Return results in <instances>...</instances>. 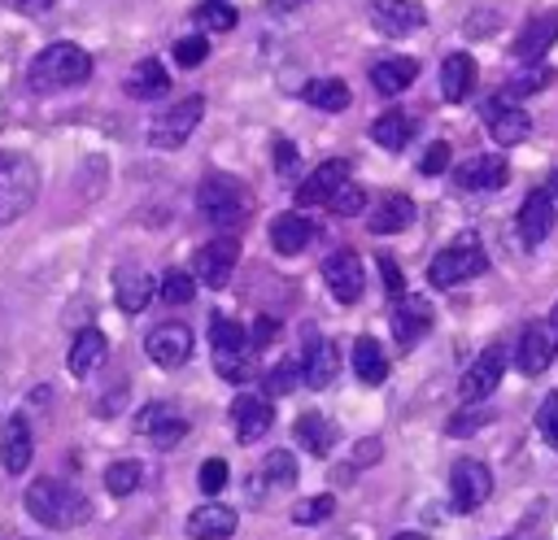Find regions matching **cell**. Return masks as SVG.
I'll return each instance as SVG.
<instances>
[{"instance_id": "18", "label": "cell", "mask_w": 558, "mask_h": 540, "mask_svg": "<svg viewBox=\"0 0 558 540\" xmlns=\"http://www.w3.org/2000/svg\"><path fill=\"white\" fill-rule=\"evenodd\" d=\"M554 39H558V13H541V17H527L523 22V30L514 35L510 52H514V61L532 65V61H541L554 48Z\"/></svg>"}, {"instance_id": "23", "label": "cell", "mask_w": 558, "mask_h": 540, "mask_svg": "<svg viewBox=\"0 0 558 540\" xmlns=\"http://www.w3.org/2000/svg\"><path fill=\"white\" fill-rule=\"evenodd\" d=\"M235 510L231 505H218V501H205L187 514V536L192 540H227L235 531Z\"/></svg>"}, {"instance_id": "37", "label": "cell", "mask_w": 558, "mask_h": 540, "mask_svg": "<svg viewBox=\"0 0 558 540\" xmlns=\"http://www.w3.org/2000/svg\"><path fill=\"white\" fill-rule=\"evenodd\" d=\"M558 74H554V65H545V61H532V65H523L514 78H506V91H501V100H523V96H536V91H545L549 83H554Z\"/></svg>"}, {"instance_id": "32", "label": "cell", "mask_w": 558, "mask_h": 540, "mask_svg": "<svg viewBox=\"0 0 558 540\" xmlns=\"http://www.w3.org/2000/svg\"><path fill=\"white\" fill-rule=\"evenodd\" d=\"M105 353H109V344H105V335L96 331V327H87V331H78L74 335V344H70V375H92V370H100L105 366Z\"/></svg>"}, {"instance_id": "7", "label": "cell", "mask_w": 558, "mask_h": 540, "mask_svg": "<svg viewBox=\"0 0 558 540\" xmlns=\"http://www.w3.org/2000/svg\"><path fill=\"white\" fill-rule=\"evenodd\" d=\"M201 118H205V100H201V96H183V100H174L161 118H153V126H148V144L161 148V152L183 148V144L192 139V131L201 126Z\"/></svg>"}, {"instance_id": "55", "label": "cell", "mask_w": 558, "mask_h": 540, "mask_svg": "<svg viewBox=\"0 0 558 540\" xmlns=\"http://www.w3.org/2000/svg\"><path fill=\"white\" fill-rule=\"evenodd\" d=\"M296 4H305V0H270L275 13H288V9H296Z\"/></svg>"}, {"instance_id": "27", "label": "cell", "mask_w": 558, "mask_h": 540, "mask_svg": "<svg viewBox=\"0 0 558 540\" xmlns=\"http://www.w3.org/2000/svg\"><path fill=\"white\" fill-rule=\"evenodd\" d=\"M336 370H340L336 344H331V340H310V348H305V357H301V379H305V388H314V392L331 388Z\"/></svg>"}, {"instance_id": "25", "label": "cell", "mask_w": 558, "mask_h": 540, "mask_svg": "<svg viewBox=\"0 0 558 540\" xmlns=\"http://www.w3.org/2000/svg\"><path fill=\"white\" fill-rule=\"evenodd\" d=\"M140 431H144L157 449H174V444L187 435V418L174 414L170 405H148V409L140 414Z\"/></svg>"}, {"instance_id": "29", "label": "cell", "mask_w": 558, "mask_h": 540, "mask_svg": "<svg viewBox=\"0 0 558 540\" xmlns=\"http://www.w3.org/2000/svg\"><path fill=\"white\" fill-rule=\"evenodd\" d=\"M31 457H35V440H31L26 418H9L4 422V435H0V462H4V470L9 475H22L31 466Z\"/></svg>"}, {"instance_id": "33", "label": "cell", "mask_w": 558, "mask_h": 540, "mask_svg": "<svg viewBox=\"0 0 558 540\" xmlns=\"http://www.w3.org/2000/svg\"><path fill=\"white\" fill-rule=\"evenodd\" d=\"M427 327H432V318H427V305H418V300L401 296V309H397V318H392V340H397V348H410V344H418V340L427 335Z\"/></svg>"}, {"instance_id": "44", "label": "cell", "mask_w": 558, "mask_h": 540, "mask_svg": "<svg viewBox=\"0 0 558 540\" xmlns=\"http://www.w3.org/2000/svg\"><path fill=\"white\" fill-rule=\"evenodd\" d=\"M331 510H336V496L318 492V496H310V501H296V510H292V523L310 527V523H323V518H331Z\"/></svg>"}, {"instance_id": "1", "label": "cell", "mask_w": 558, "mask_h": 540, "mask_svg": "<svg viewBox=\"0 0 558 540\" xmlns=\"http://www.w3.org/2000/svg\"><path fill=\"white\" fill-rule=\"evenodd\" d=\"M26 514L39 523V527H52V531H65V527H78L87 523V501L78 488H70L65 479H52V475H39L26 483Z\"/></svg>"}, {"instance_id": "4", "label": "cell", "mask_w": 558, "mask_h": 540, "mask_svg": "<svg viewBox=\"0 0 558 540\" xmlns=\"http://www.w3.org/2000/svg\"><path fill=\"white\" fill-rule=\"evenodd\" d=\"M484 270H488L484 244H480L475 235H458L449 248H440V253L432 257V266H427V287H432V292H449V287H458V283H466V279H475V274H484Z\"/></svg>"}, {"instance_id": "12", "label": "cell", "mask_w": 558, "mask_h": 540, "mask_svg": "<svg viewBox=\"0 0 558 540\" xmlns=\"http://www.w3.org/2000/svg\"><path fill=\"white\" fill-rule=\"evenodd\" d=\"M554 357H558V327L554 322H527L523 335H519V353H514L519 370L541 375V370L554 366Z\"/></svg>"}, {"instance_id": "24", "label": "cell", "mask_w": 558, "mask_h": 540, "mask_svg": "<svg viewBox=\"0 0 558 540\" xmlns=\"http://www.w3.org/2000/svg\"><path fill=\"white\" fill-rule=\"evenodd\" d=\"M414 222V200L405 196V192H388L371 213H366V231H375V235H397V231H405Z\"/></svg>"}, {"instance_id": "58", "label": "cell", "mask_w": 558, "mask_h": 540, "mask_svg": "<svg viewBox=\"0 0 558 540\" xmlns=\"http://www.w3.org/2000/svg\"><path fill=\"white\" fill-rule=\"evenodd\" d=\"M506 540H510V536H506Z\"/></svg>"}, {"instance_id": "39", "label": "cell", "mask_w": 558, "mask_h": 540, "mask_svg": "<svg viewBox=\"0 0 558 540\" xmlns=\"http://www.w3.org/2000/svg\"><path fill=\"white\" fill-rule=\"evenodd\" d=\"M140 462L135 457H122V462H109L105 466V492L109 496H131L135 488H140Z\"/></svg>"}, {"instance_id": "6", "label": "cell", "mask_w": 558, "mask_h": 540, "mask_svg": "<svg viewBox=\"0 0 558 540\" xmlns=\"http://www.w3.org/2000/svg\"><path fill=\"white\" fill-rule=\"evenodd\" d=\"M209 340H214V366H218V375H227V379H248V375H257V366H248V361H253V344H248V331H244L240 322L214 314Z\"/></svg>"}, {"instance_id": "28", "label": "cell", "mask_w": 558, "mask_h": 540, "mask_svg": "<svg viewBox=\"0 0 558 540\" xmlns=\"http://www.w3.org/2000/svg\"><path fill=\"white\" fill-rule=\"evenodd\" d=\"M122 87H126L131 100H157V96L170 91V74H166V65L157 57H144V61L131 65V74H126Z\"/></svg>"}, {"instance_id": "20", "label": "cell", "mask_w": 558, "mask_h": 540, "mask_svg": "<svg viewBox=\"0 0 558 540\" xmlns=\"http://www.w3.org/2000/svg\"><path fill=\"white\" fill-rule=\"evenodd\" d=\"M310 240H314V222H310L305 213L288 209V213L270 218V248H275L279 257H296V253H305Z\"/></svg>"}, {"instance_id": "8", "label": "cell", "mask_w": 558, "mask_h": 540, "mask_svg": "<svg viewBox=\"0 0 558 540\" xmlns=\"http://www.w3.org/2000/svg\"><path fill=\"white\" fill-rule=\"evenodd\" d=\"M235 261H240V244L231 235H218V240H209V244L196 248L192 279L205 283V287H227V279L235 274Z\"/></svg>"}, {"instance_id": "57", "label": "cell", "mask_w": 558, "mask_h": 540, "mask_svg": "<svg viewBox=\"0 0 558 540\" xmlns=\"http://www.w3.org/2000/svg\"><path fill=\"white\" fill-rule=\"evenodd\" d=\"M392 540H432V536H423V531H401V536H392Z\"/></svg>"}, {"instance_id": "52", "label": "cell", "mask_w": 558, "mask_h": 540, "mask_svg": "<svg viewBox=\"0 0 558 540\" xmlns=\"http://www.w3.org/2000/svg\"><path fill=\"white\" fill-rule=\"evenodd\" d=\"M275 335H279V322H275V318H257V322H253V331H248V344H253V348H262V344H270Z\"/></svg>"}, {"instance_id": "14", "label": "cell", "mask_w": 558, "mask_h": 540, "mask_svg": "<svg viewBox=\"0 0 558 540\" xmlns=\"http://www.w3.org/2000/svg\"><path fill=\"white\" fill-rule=\"evenodd\" d=\"M484 118H488V135H493L501 148L523 144V139H527V131H532L527 109H523V105H514V100H501V96H497V100H488Z\"/></svg>"}, {"instance_id": "16", "label": "cell", "mask_w": 558, "mask_h": 540, "mask_svg": "<svg viewBox=\"0 0 558 540\" xmlns=\"http://www.w3.org/2000/svg\"><path fill=\"white\" fill-rule=\"evenodd\" d=\"M231 414H235V440H240V444H257V440L270 431V422H275V405H270L266 392H262V396H257V392L235 396Z\"/></svg>"}, {"instance_id": "46", "label": "cell", "mask_w": 558, "mask_h": 540, "mask_svg": "<svg viewBox=\"0 0 558 540\" xmlns=\"http://www.w3.org/2000/svg\"><path fill=\"white\" fill-rule=\"evenodd\" d=\"M536 431H541L545 444L558 449V392H549V396L541 401V409H536Z\"/></svg>"}, {"instance_id": "31", "label": "cell", "mask_w": 558, "mask_h": 540, "mask_svg": "<svg viewBox=\"0 0 558 540\" xmlns=\"http://www.w3.org/2000/svg\"><path fill=\"white\" fill-rule=\"evenodd\" d=\"M414 131H418V122H414L410 113H401V109H388V113H379V118L371 122V139H375L379 148H392V152H401V148L414 139Z\"/></svg>"}, {"instance_id": "5", "label": "cell", "mask_w": 558, "mask_h": 540, "mask_svg": "<svg viewBox=\"0 0 558 540\" xmlns=\"http://www.w3.org/2000/svg\"><path fill=\"white\" fill-rule=\"evenodd\" d=\"M39 196V170L31 157L22 152H9L0 157V226L17 222Z\"/></svg>"}, {"instance_id": "45", "label": "cell", "mask_w": 558, "mask_h": 540, "mask_svg": "<svg viewBox=\"0 0 558 540\" xmlns=\"http://www.w3.org/2000/svg\"><path fill=\"white\" fill-rule=\"evenodd\" d=\"M170 52H174V61H179V65H187V70H192V65H201V61L209 57V39H205V35H179Z\"/></svg>"}, {"instance_id": "47", "label": "cell", "mask_w": 558, "mask_h": 540, "mask_svg": "<svg viewBox=\"0 0 558 540\" xmlns=\"http://www.w3.org/2000/svg\"><path fill=\"white\" fill-rule=\"evenodd\" d=\"M379 257V274H384V292L392 296V300H401V296H410L405 292V274L397 270V257L392 253H375Z\"/></svg>"}, {"instance_id": "19", "label": "cell", "mask_w": 558, "mask_h": 540, "mask_svg": "<svg viewBox=\"0 0 558 540\" xmlns=\"http://www.w3.org/2000/svg\"><path fill=\"white\" fill-rule=\"evenodd\" d=\"M554 222H558V213H554V196L541 187V192H532L523 205H519V240L527 244V248H536L549 231H554Z\"/></svg>"}, {"instance_id": "51", "label": "cell", "mask_w": 558, "mask_h": 540, "mask_svg": "<svg viewBox=\"0 0 558 540\" xmlns=\"http://www.w3.org/2000/svg\"><path fill=\"white\" fill-rule=\"evenodd\" d=\"M296 161H301V152H296V144L292 139H275V170L288 179L292 170H296Z\"/></svg>"}, {"instance_id": "30", "label": "cell", "mask_w": 558, "mask_h": 540, "mask_svg": "<svg viewBox=\"0 0 558 540\" xmlns=\"http://www.w3.org/2000/svg\"><path fill=\"white\" fill-rule=\"evenodd\" d=\"M418 78V61L414 57H384L371 65V83L379 96H401L410 83Z\"/></svg>"}, {"instance_id": "43", "label": "cell", "mask_w": 558, "mask_h": 540, "mask_svg": "<svg viewBox=\"0 0 558 540\" xmlns=\"http://www.w3.org/2000/svg\"><path fill=\"white\" fill-rule=\"evenodd\" d=\"M493 418H497V414H493V409L480 401V409H471V405H466V409H458V414L449 418V427H445V431H449V435H471L475 427H488Z\"/></svg>"}, {"instance_id": "48", "label": "cell", "mask_w": 558, "mask_h": 540, "mask_svg": "<svg viewBox=\"0 0 558 540\" xmlns=\"http://www.w3.org/2000/svg\"><path fill=\"white\" fill-rule=\"evenodd\" d=\"M296 375H301V361H292V357H288L279 370H270V375L262 379V392H266V396H279V392H288V388L296 383Z\"/></svg>"}, {"instance_id": "54", "label": "cell", "mask_w": 558, "mask_h": 540, "mask_svg": "<svg viewBox=\"0 0 558 540\" xmlns=\"http://www.w3.org/2000/svg\"><path fill=\"white\" fill-rule=\"evenodd\" d=\"M17 4V13H48L52 9V0H13Z\"/></svg>"}, {"instance_id": "22", "label": "cell", "mask_w": 558, "mask_h": 540, "mask_svg": "<svg viewBox=\"0 0 558 540\" xmlns=\"http://www.w3.org/2000/svg\"><path fill=\"white\" fill-rule=\"evenodd\" d=\"M353 174V165L344 161V157H331V161H323L301 187H296V205H327V196L344 183Z\"/></svg>"}, {"instance_id": "9", "label": "cell", "mask_w": 558, "mask_h": 540, "mask_svg": "<svg viewBox=\"0 0 558 540\" xmlns=\"http://www.w3.org/2000/svg\"><path fill=\"white\" fill-rule=\"evenodd\" d=\"M488 492H493V475H488L484 462H471V457L453 462V470H449V501H453L458 514L480 510L488 501Z\"/></svg>"}, {"instance_id": "10", "label": "cell", "mask_w": 558, "mask_h": 540, "mask_svg": "<svg viewBox=\"0 0 558 540\" xmlns=\"http://www.w3.org/2000/svg\"><path fill=\"white\" fill-rule=\"evenodd\" d=\"M501 370H506V348H501V344H488V348H484V353L471 361V370L462 375L458 396H462L466 405L488 401V396L497 392V383H501Z\"/></svg>"}, {"instance_id": "26", "label": "cell", "mask_w": 558, "mask_h": 540, "mask_svg": "<svg viewBox=\"0 0 558 540\" xmlns=\"http://www.w3.org/2000/svg\"><path fill=\"white\" fill-rule=\"evenodd\" d=\"M153 296H157V283H153L144 270L122 266V270L113 274V300H118V309H122V314H140Z\"/></svg>"}, {"instance_id": "56", "label": "cell", "mask_w": 558, "mask_h": 540, "mask_svg": "<svg viewBox=\"0 0 558 540\" xmlns=\"http://www.w3.org/2000/svg\"><path fill=\"white\" fill-rule=\"evenodd\" d=\"M545 192H549V196H554V200H558V170H554V174H549V179H545Z\"/></svg>"}, {"instance_id": "2", "label": "cell", "mask_w": 558, "mask_h": 540, "mask_svg": "<svg viewBox=\"0 0 558 540\" xmlns=\"http://www.w3.org/2000/svg\"><path fill=\"white\" fill-rule=\"evenodd\" d=\"M253 205H257L253 192L231 174H205L201 187H196V213L209 226H222V231L244 226L253 218Z\"/></svg>"}, {"instance_id": "21", "label": "cell", "mask_w": 558, "mask_h": 540, "mask_svg": "<svg viewBox=\"0 0 558 540\" xmlns=\"http://www.w3.org/2000/svg\"><path fill=\"white\" fill-rule=\"evenodd\" d=\"M475 78H480V65H475L471 52H449V57L440 61V96H445L449 105L466 100V96L475 91Z\"/></svg>"}, {"instance_id": "11", "label": "cell", "mask_w": 558, "mask_h": 540, "mask_svg": "<svg viewBox=\"0 0 558 540\" xmlns=\"http://www.w3.org/2000/svg\"><path fill=\"white\" fill-rule=\"evenodd\" d=\"M323 279H327V287H331V296H336L340 305H353V300L362 296V287H366L362 257H357L353 248H336V253L323 261Z\"/></svg>"}, {"instance_id": "17", "label": "cell", "mask_w": 558, "mask_h": 540, "mask_svg": "<svg viewBox=\"0 0 558 540\" xmlns=\"http://www.w3.org/2000/svg\"><path fill=\"white\" fill-rule=\"evenodd\" d=\"M371 26L388 39H401V35H414L423 26V4L418 0H375L371 4Z\"/></svg>"}, {"instance_id": "34", "label": "cell", "mask_w": 558, "mask_h": 540, "mask_svg": "<svg viewBox=\"0 0 558 540\" xmlns=\"http://www.w3.org/2000/svg\"><path fill=\"white\" fill-rule=\"evenodd\" d=\"M301 100L305 105H314V109H323V113H340V109H349V83L344 78H310L305 87H301Z\"/></svg>"}, {"instance_id": "40", "label": "cell", "mask_w": 558, "mask_h": 540, "mask_svg": "<svg viewBox=\"0 0 558 540\" xmlns=\"http://www.w3.org/2000/svg\"><path fill=\"white\" fill-rule=\"evenodd\" d=\"M262 479L266 483H279V488H292L296 483V457L288 449H270L262 457Z\"/></svg>"}, {"instance_id": "53", "label": "cell", "mask_w": 558, "mask_h": 540, "mask_svg": "<svg viewBox=\"0 0 558 540\" xmlns=\"http://www.w3.org/2000/svg\"><path fill=\"white\" fill-rule=\"evenodd\" d=\"M353 457H357V462H375V457H379V440H362Z\"/></svg>"}, {"instance_id": "41", "label": "cell", "mask_w": 558, "mask_h": 540, "mask_svg": "<svg viewBox=\"0 0 558 540\" xmlns=\"http://www.w3.org/2000/svg\"><path fill=\"white\" fill-rule=\"evenodd\" d=\"M327 209L340 213V218H353V213H366V187H357L353 179H344L331 196H327Z\"/></svg>"}, {"instance_id": "15", "label": "cell", "mask_w": 558, "mask_h": 540, "mask_svg": "<svg viewBox=\"0 0 558 540\" xmlns=\"http://www.w3.org/2000/svg\"><path fill=\"white\" fill-rule=\"evenodd\" d=\"M506 179H510V170H506L501 152H475L466 165L453 170V183L462 192H497V187H506Z\"/></svg>"}, {"instance_id": "50", "label": "cell", "mask_w": 558, "mask_h": 540, "mask_svg": "<svg viewBox=\"0 0 558 540\" xmlns=\"http://www.w3.org/2000/svg\"><path fill=\"white\" fill-rule=\"evenodd\" d=\"M449 144L445 139H436V144H427L423 148V157H418V174H440V170H449Z\"/></svg>"}, {"instance_id": "42", "label": "cell", "mask_w": 558, "mask_h": 540, "mask_svg": "<svg viewBox=\"0 0 558 540\" xmlns=\"http://www.w3.org/2000/svg\"><path fill=\"white\" fill-rule=\"evenodd\" d=\"M157 292H161V300L183 305V300H192L196 279H192V270H166V274H161V283H157Z\"/></svg>"}, {"instance_id": "38", "label": "cell", "mask_w": 558, "mask_h": 540, "mask_svg": "<svg viewBox=\"0 0 558 540\" xmlns=\"http://www.w3.org/2000/svg\"><path fill=\"white\" fill-rule=\"evenodd\" d=\"M235 22H240V13H235V4H227V0H205V4L196 9L201 35H227Z\"/></svg>"}, {"instance_id": "3", "label": "cell", "mask_w": 558, "mask_h": 540, "mask_svg": "<svg viewBox=\"0 0 558 540\" xmlns=\"http://www.w3.org/2000/svg\"><path fill=\"white\" fill-rule=\"evenodd\" d=\"M26 78H31L35 91L78 87V83L92 78V57H87V48H78V44H70V39H57V44H48V48L31 61Z\"/></svg>"}, {"instance_id": "36", "label": "cell", "mask_w": 558, "mask_h": 540, "mask_svg": "<svg viewBox=\"0 0 558 540\" xmlns=\"http://www.w3.org/2000/svg\"><path fill=\"white\" fill-rule=\"evenodd\" d=\"M353 370H357L362 383H384L388 379V353H384V344L375 335H362L353 344Z\"/></svg>"}, {"instance_id": "35", "label": "cell", "mask_w": 558, "mask_h": 540, "mask_svg": "<svg viewBox=\"0 0 558 540\" xmlns=\"http://www.w3.org/2000/svg\"><path fill=\"white\" fill-rule=\"evenodd\" d=\"M296 440H301V449H305V453L327 457V453H331V444H336V427H331L318 409H305V414L296 418Z\"/></svg>"}, {"instance_id": "49", "label": "cell", "mask_w": 558, "mask_h": 540, "mask_svg": "<svg viewBox=\"0 0 558 540\" xmlns=\"http://www.w3.org/2000/svg\"><path fill=\"white\" fill-rule=\"evenodd\" d=\"M227 479H231V470H227L222 457H209V462L201 466V492H205V496H218V492L227 488Z\"/></svg>"}, {"instance_id": "13", "label": "cell", "mask_w": 558, "mask_h": 540, "mask_svg": "<svg viewBox=\"0 0 558 540\" xmlns=\"http://www.w3.org/2000/svg\"><path fill=\"white\" fill-rule=\"evenodd\" d=\"M144 353H148L157 366H166V370L183 366V361L192 357V327H183V322H157V327L144 335Z\"/></svg>"}]
</instances>
